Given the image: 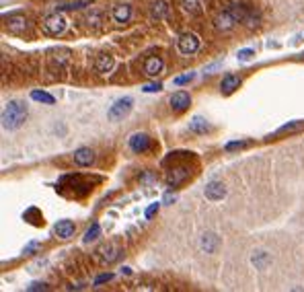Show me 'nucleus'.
Returning <instances> with one entry per match:
<instances>
[{
    "instance_id": "nucleus-11",
    "label": "nucleus",
    "mask_w": 304,
    "mask_h": 292,
    "mask_svg": "<svg viewBox=\"0 0 304 292\" xmlns=\"http://www.w3.org/2000/svg\"><path fill=\"white\" fill-rule=\"evenodd\" d=\"M163 66H165V62L159 58V56H150L146 62H144V72L148 74V76H159L161 72H163Z\"/></svg>"
},
{
    "instance_id": "nucleus-6",
    "label": "nucleus",
    "mask_w": 304,
    "mask_h": 292,
    "mask_svg": "<svg viewBox=\"0 0 304 292\" xmlns=\"http://www.w3.org/2000/svg\"><path fill=\"white\" fill-rule=\"evenodd\" d=\"M5 25H7V29L11 31V33H15V35H21V33H25L27 31V27H29V21L25 19V15H9L7 19H5Z\"/></svg>"
},
{
    "instance_id": "nucleus-24",
    "label": "nucleus",
    "mask_w": 304,
    "mask_h": 292,
    "mask_svg": "<svg viewBox=\"0 0 304 292\" xmlns=\"http://www.w3.org/2000/svg\"><path fill=\"white\" fill-rule=\"evenodd\" d=\"M99 235H101V224H99V222H93V224H90V229L84 233V241L90 243V241H95Z\"/></svg>"
},
{
    "instance_id": "nucleus-10",
    "label": "nucleus",
    "mask_w": 304,
    "mask_h": 292,
    "mask_svg": "<svg viewBox=\"0 0 304 292\" xmlns=\"http://www.w3.org/2000/svg\"><path fill=\"white\" fill-rule=\"evenodd\" d=\"M189 175H191V171H189L187 167H177V169H171V173H169V177H167V185L173 189V187L181 185L185 179H189Z\"/></svg>"
},
{
    "instance_id": "nucleus-4",
    "label": "nucleus",
    "mask_w": 304,
    "mask_h": 292,
    "mask_svg": "<svg viewBox=\"0 0 304 292\" xmlns=\"http://www.w3.org/2000/svg\"><path fill=\"white\" fill-rule=\"evenodd\" d=\"M177 50L183 56H191L199 50V37L195 33H183L177 39Z\"/></svg>"
},
{
    "instance_id": "nucleus-16",
    "label": "nucleus",
    "mask_w": 304,
    "mask_h": 292,
    "mask_svg": "<svg viewBox=\"0 0 304 292\" xmlns=\"http://www.w3.org/2000/svg\"><path fill=\"white\" fill-rule=\"evenodd\" d=\"M201 249L206 251V253H214L216 249H218V245H220V239L214 235V233H206L204 237H201Z\"/></svg>"
},
{
    "instance_id": "nucleus-2",
    "label": "nucleus",
    "mask_w": 304,
    "mask_h": 292,
    "mask_svg": "<svg viewBox=\"0 0 304 292\" xmlns=\"http://www.w3.org/2000/svg\"><path fill=\"white\" fill-rule=\"evenodd\" d=\"M27 117V107L21 101H11L3 109V128L5 130H17L23 126Z\"/></svg>"
},
{
    "instance_id": "nucleus-31",
    "label": "nucleus",
    "mask_w": 304,
    "mask_h": 292,
    "mask_svg": "<svg viewBox=\"0 0 304 292\" xmlns=\"http://www.w3.org/2000/svg\"><path fill=\"white\" fill-rule=\"evenodd\" d=\"M111 278H113L111 274H103V276H99V278L95 280V286H99V284H103V282H109Z\"/></svg>"
},
{
    "instance_id": "nucleus-19",
    "label": "nucleus",
    "mask_w": 304,
    "mask_h": 292,
    "mask_svg": "<svg viewBox=\"0 0 304 292\" xmlns=\"http://www.w3.org/2000/svg\"><path fill=\"white\" fill-rule=\"evenodd\" d=\"M253 266L257 268V270H265L269 264H271V257H269V253H265V251H257L255 255H253Z\"/></svg>"
},
{
    "instance_id": "nucleus-22",
    "label": "nucleus",
    "mask_w": 304,
    "mask_h": 292,
    "mask_svg": "<svg viewBox=\"0 0 304 292\" xmlns=\"http://www.w3.org/2000/svg\"><path fill=\"white\" fill-rule=\"evenodd\" d=\"M101 253H103V259H105V262L107 264H111V262H115V259L119 257V247L117 245H105L103 249H101Z\"/></svg>"
},
{
    "instance_id": "nucleus-1",
    "label": "nucleus",
    "mask_w": 304,
    "mask_h": 292,
    "mask_svg": "<svg viewBox=\"0 0 304 292\" xmlns=\"http://www.w3.org/2000/svg\"><path fill=\"white\" fill-rule=\"evenodd\" d=\"M249 11H251V9H247L245 5L232 3L230 7H226V9L216 17V27L222 29V31H228V29H232L236 23H245Z\"/></svg>"
},
{
    "instance_id": "nucleus-17",
    "label": "nucleus",
    "mask_w": 304,
    "mask_h": 292,
    "mask_svg": "<svg viewBox=\"0 0 304 292\" xmlns=\"http://www.w3.org/2000/svg\"><path fill=\"white\" fill-rule=\"evenodd\" d=\"M113 56L111 54H101L99 58H97V62H95V70L97 72H101V74H105V72H109L111 68H113Z\"/></svg>"
},
{
    "instance_id": "nucleus-30",
    "label": "nucleus",
    "mask_w": 304,
    "mask_h": 292,
    "mask_svg": "<svg viewBox=\"0 0 304 292\" xmlns=\"http://www.w3.org/2000/svg\"><path fill=\"white\" fill-rule=\"evenodd\" d=\"M242 146H247V142H228L226 150H236V148H242Z\"/></svg>"
},
{
    "instance_id": "nucleus-21",
    "label": "nucleus",
    "mask_w": 304,
    "mask_h": 292,
    "mask_svg": "<svg viewBox=\"0 0 304 292\" xmlns=\"http://www.w3.org/2000/svg\"><path fill=\"white\" fill-rule=\"evenodd\" d=\"M181 9L189 15H199L201 13V3L199 0H181Z\"/></svg>"
},
{
    "instance_id": "nucleus-8",
    "label": "nucleus",
    "mask_w": 304,
    "mask_h": 292,
    "mask_svg": "<svg viewBox=\"0 0 304 292\" xmlns=\"http://www.w3.org/2000/svg\"><path fill=\"white\" fill-rule=\"evenodd\" d=\"M204 193H206V198H208L210 202H218V200H222V198L226 196V187H224L222 181H210V183L206 185Z\"/></svg>"
},
{
    "instance_id": "nucleus-5",
    "label": "nucleus",
    "mask_w": 304,
    "mask_h": 292,
    "mask_svg": "<svg viewBox=\"0 0 304 292\" xmlns=\"http://www.w3.org/2000/svg\"><path fill=\"white\" fill-rule=\"evenodd\" d=\"M64 29H66V19L64 15H49L45 21H43V31L47 35H60V33H64Z\"/></svg>"
},
{
    "instance_id": "nucleus-13",
    "label": "nucleus",
    "mask_w": 304,
    "mask_h": 292,
    "mask_svg": "<svg viewBox=\"0 0 304 292\" xmlns=\"http://www.w3.org/2000/svg\"><path fill=\"white\" fill-rule=\"evenodd\" d=\"M111 17H113V21H115V23L124 25V23H128V21H130V17H132V7H130V5H119V7H115V9H113Z\"/></svg>"
},
{
    "instance_id": "nucleus-29",
    "label": "nucleus",
    "mask_w": 304,
    "mask_h": 292,
    "mask_svg": "<svg viewBox=\"0 0 304 292\" xmlns=\"http://www.w3.org/2000/svg\"><path fill=\"white\" fill-rule=\"evenodd\" d=\"M161 89H163L161 82H157V85H146V87H144V93H157V91H161Z\"/></svg>"
},
{
    "instance_id": "nucleus-23",
    "label": "nucleus",
    "mask_w": 304,
    "mask_h": 292,
    "mask_svg": "<svg viewBox=\"0 0 304 292\" xmlns=\"http://www.w3.org/2000/svg\"><path fill=\"white\" fill-rule=\"evenodd\" d=\"M31 99L33 101H39V103H45V105H54L56 99L49 95V93H43V91H33L31 93Z\"/></svg>"
},
{
    "instance_id": "nucleus-15",
    "label": "nucleus",
    "mask_w": 304,
    "mask_h": 292,
    "mask_svg": "<svg viewBox=\"0 0 304 292\" xmlns=\"http://www.w3.org/2000/svg\"><path fill=\"white\" fill-rule=\"evenodd\" d=\"M56 235L60 239H70L74 235V222L72 220H60L56 224Z\"/></svg>"
},
{
    "instance_id": "nucleus-3",
    "label": "nucleus",
    "mask_w": 304,
    "mask_h": 292,
    "mask_svg": "<svg viewBox=\"0 0 304 292\" xmlns=\"http://www.w3.org/2000/svg\"><path fill=\"white\" fill-rule=\"evenodd\" d=\"M132 105H134L132 97H124V99L115 101V103L109 107V111H107V117H109L111 121H119V119H124V117H126V115L132 111Z\"/></svg>"
},
{
    "instance_id": "nucleus-28",
    "label": "nucleus",
    "mask_w": 304,
    "mask_h": 292,
    "mask_svg": "<svg viewBox=\"0 0 304 292\" xmlns=\"http://www.w3.org/2000/svg\"><path fill=\"white\" fill-rule=\"evenodd\" d=\"M251 56H255V52H253V50H240V52H238V60H240V62L251 60Z\"/></svg>"
},
{
    "instance_id": "nucleus-14",
    "label": "nucleus",
    "mask_w": 304,
    "mask_h": 292,
    "mask_svg": "<svg viewBox=\"0 0 304 292\" xmlns=\"http://www.w3.org/2000/svg\"><path fill=\"white\" fill-rule=\"evenodd\" d=\"M238 87H240V78H238L236 74H226V76L220 80V91H222L224 95L234 93Z\"/></svg>"
},
{
    "instance_id": "nucleus-9",
    "label": "nucleus",
    "mask_w": 304,
    "mask_h": 292,
    "mask_svg": "<svg viewBox=\"0 0 304 292\" xmlns=\"http://www.w3.org/2000/svg\"><path fill=\"white\" fill-rule=\"evenodd\" d=\"M130 148H132V152H136V154L148 152V150H150V138H148V134H142V132L134 134V136L130 138Z\"/></svg>"
},
{
    "instance_id": "nucleus-12",
    "label": "nucleus",
    "mask_w": 304,
    "mask_h": 292,
    "mask_svg": "<svg viewBox=\"0 0 304 292\" xmlns=\"http://www.w3.org/2000/svg\"><path fill=\"white\" fill-rule=\"evenodd\" d=\"M93 160H95V152L90 150V148H78L74 152V163L78 167H88Z\"/></svg>"
},
{
    "instance_id": "nucleus-33",
    "label": "nucleus",
    "mask_w": 304,
    "mask_h": 292,
    "mask_svg": "<svg viewBox=\"0 0 304 292\" xmlns=\"http://www.w3.org/2000/svg\"><path fill=\"white\" fill-rule=\"evenodd\" d=\"M45 288H47V286H45V284H39V282H37V284H31V286H29V290H31V292H33V290H45Z\"/></svg>"
},
{
    "instance_id": "nucleus-7",
    "label": "nucleus",
    "mask_w": 304,
    "mask_h": 292,
    "mask_svg": "<svg viewBox=\"0 0 304 292\" xmlns=\"http://www.w3.org/2000/svg\"><path fill=\"white\" fill-rule=\"evenodd\" d=\"M189 105H191V97H189V93H185V91H177V93L171 95V107H173V111L181 113V111H185Z\"/></svg>"
},
{
    "instance_id": "nucleus-18",
    "label": "nucleus",
    "mask_w": 304,
    "mask_h": 292,
    "mask_svg": "<svg viewBox=\"0 0 304 292\" xmlns=\"http://www.w3.org/2000/svg\"><path fill=\"white\" fill-rule=\"evenodd\" d=\"M150 15L155 19H165L169 15V5L165 3V0H157V3L152 5V9H150Z\"/></svg>"
},
{
    "instance_id": "nucleus-27",
    "label": "nucleus",
    "mask_w": 304,
    "mask_h": 292,
    "mask_svg": "<svg viewBox=\"0 0 304 292\" xmlns=\"http://www.w3.org/2000/svg\"><path fill=\"white\" fill-rule=\"evenodd\" d=\"M193 72H187V74H183V76H177L175 78V85H185V82H189V80H193Z\"/></svg>"
},
{
    "instance_id": "nucleus-34",
    "label": "nucleus",
    "mask_w": 304,
    "mask_h": 292,
    "mask_svg": "<svg viewBox=\"0 0 304 292\" xmlns=\"http://www.w3.org/2000/svg\"><path fill=\"white\" fill-rule=\"evenodd\" d=\"M165 202H167V204H171V202H175V198H173V196H167V198H165Z\"/></svg>"
},
{
    "instance_id": "nucleus-25",
    "label": "nucleus",
    "mask_w": 304,
    "mask_h": 292,
    "mask_svg": "<svg viewBox=\"0 0 304 292\" xmlns=\"http://www.w3.org/2000/svg\"><path fill=\"white\" fill-rule=\"evenodd\" d=\"M259 19H261V15H259V13H255V11H249V15H247L245 23H247L249 27H253V25H257V23H259Z\"/></svg>"
},
{
    "instance_id": "nucleus-32",
    "label": "nucleus",
    "mask_w": 304,
    "mask_h": 292,
    "mask_svg": "<svg viewBox=\"0 0 304 292\" xmlns=\"http://www.w3.org/2000/svg\"><path fill=\"white\" fill-rule=\"evenodd\" d=\"M155 212H159V204H152V206L146 210V218H152V216H155Z\"/></svg>"
},
{
    "instance_id": "nucleus-20",
    "label": "nucleus",
    "mask_w": 304,
    "mask_h": 292,
    "mask_svg": "<svg viewBox=\"0 0 304 292\" xmlns=\"http://www.w3.org/2000/svg\"><path fill=\"white\" fill-rule=\"evenodd\" d=\"M189 130H191V132H195V134H206L208 130H210V123L204 117H193L189 121Z\"/></svg>"
},
{
    "instance_id": "nucleus-26",
    "label": "nucleus",
    "mask_w": 304,
    "mask_h": 292,
    "mask_svg": "<svg viewBox=\"0 0 304 292\" xmlns=\"http://www.w3.org/2000/svg\"><path fill=\"white\" fill-rule=\"evenodd\" d=\"M304 123L302 121H296V123H286V126H282L280 128V134H284V132H294V130H300Z\"/></svg>"
}]
</instances>
